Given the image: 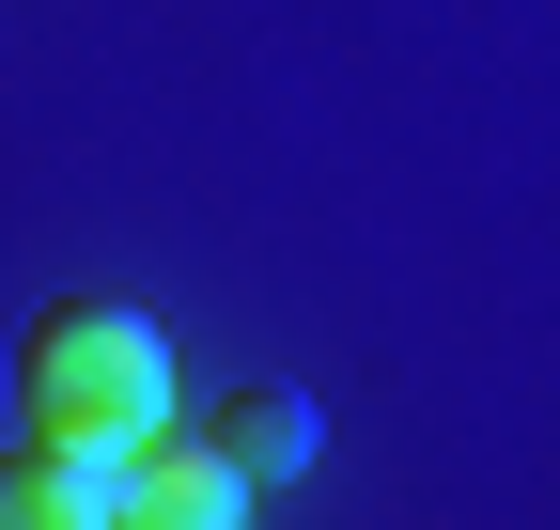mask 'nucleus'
<instances>
[{
  "label": "nucleus",
  "mask_w": 560,
  "mask_h": 530,
  "mask_svg": "<svg viewBox=\"0 0 560 530\" xmlns=\"http://www.w3.org/2000/svg\"><path fill=\"white\" fill-rule=\"evenodd\" d=\"M109 530H249V484L172 422V437H140L125 469H109Z\"/></svg>",
  "instance_id": "obj_2"
},
{
  "label": "nucleus",
  "mask_w": 560,
  "mask_h": 530,
  "mask_svg": "<svg viewBox=\"0 0 560 530\" xmlns=\"http://www.w3.org/2000/svg\"><path fill=\"white\" fill-rule=\"evenodd\" d=\"M16 437H47V452H140V437H172V344H156V312L47 297L32 344H16Z\"/></svg>",
  "instance_id": "obj_1"
},
{
  "label": "nucleus",
  "mask_w": 560,
  "mask_h": 530,
  "mask_svg": "<svg viewBox=\"0 0 560 530\" xmlns=\"http://www.w3.org/2000/svg\"><path fill=\"white\" fill-rule=\"evenodd\" d=\"M202 452H219V469L265 499V484H296L312 452H327V406H312V390H234V406L202 422Z\"/></svg>",
  "instance_id": "obj_3"
},
{
  "label": "nucleus",
  "mask_w": 560,
  "mask_h": 530,
  "mask_svg": "<svg viewBox=\"0 0 560 530\" xmlns=\"http://www.w3.org/2000/svg\"><path fill=\"white\" fill-rule=\"evenodd\" d=\"M109 469H125V452H47V437H16V452H0V530H109Z\"/></svg>",
  "instance_id": "obj_4"
}]
</instances>
